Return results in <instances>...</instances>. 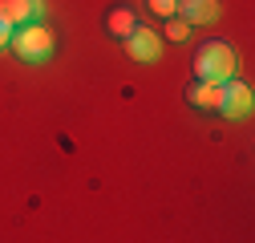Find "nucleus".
Masks as SVG:
<instances>
[{
  "label": "nucleus",
  "mask_w": 255,
  "mask_h": 243,
  "mask_svg": "<svg viewBox=\"0 0 255 243\" xmlns=\"http://www.w3.org/2000/svg\"><path fill=\"white\" fill-rule=\"evenodd\" d=\"M195 73L199 81H231L239 73V53L227 41H203L195 53Z\"/></svg>",
  "instance_id": "nucleus-1"
},
{
  "label": "nucleus",
  "mask_w": 255,
  "mask_h": 243,
  "mask_svg": "<svg viewBox=\"0 0 255 243\" xmlns=\"http://www.w3.org/2000/svg\"><path fill=\"white\" fill-rule=\"evenodd\" d=\"M8 45H12V53H16L20 61H45V57L53 53V33L41 28L37 20H33V24H16V33L8 37Z\"/></svg>",
  "instance_id": "nucleus-2"
},
{
  "label": "nucleus",
  "mask_w": 255,
  "mask_h": 243,
  "mask_svg": "<svg viewBox=\"0 0 255 243\" xmlns=\"http://www.w3.org/2000/svg\"><path fill=\"white\" fill-rule=\"evenodd\" d=\"M223 118H247L251 114V85L247 81H223V89H219V106H215Z\"/></svg>",
  "instance_id": "nucleus-3"
},
{
  "label": "nucleus",
  "mask_w": 255,
  "mask_h": 243,
  "mask_svg": "<svg viewBox=\"0 0 255 243\" xmlns=\"http://www.w3.org/2000/svg\"><path fill=\"white\" fill-rule=\"evenodd\" d=\"M122 41H126V53H130L134 61H158V53H162V37L150 33V28H142V24H134Z\"/></svg>",
  "instance_id": "nucleus-4"
},
{
  "label": "nucleus",
  "mask_w": 255,
  "mask_h": 243,
  "mask_svg": "<svg viewBox=\"0 0 255 243\" xmlns=\"http://www.w3.org/2000/svg\"><path fill=\"white\" fill-rule=\"evenodd\" d=\"M41 12H45V0H0V20L8 28L33 24V20H41Z\"/></svg>",
  "instance_id": "nucleus-5"
},
{
  "label": "nucleus",
  "mask_w": 255,
  "mask_h": 243,
  "mask_svg": "<svg viewBox=\"0 0 255 243\" xmlns=\"http://www.w3.org/2000/svg\"><path fill=\"white\" fill-rule=\"evenodd\" d=\"M178 16L186 24H211L219 16V0H178Z\"/></svg>",
  "instance_id": "nucleus-6"
},
{
  "label": "nucleus",
  "mask_w": 255,
  "mask_h": 243,
  "mask_svg": "<svg viewBox=\"0 0 255 243\" xmlns=\"http://www.w3.org/2000/svg\"><path fill=\"white\" fill-rule=\"evenodd\" d=\"M219 89H223V81H195L186 89V102L199 106V110H215L219 106Z\"/></svg>",
  "instance_id": "nucleus-7"
},
{
  "label": "nucleus",
  "mask_w": 255,
  "mask_h": 243,
  "mask_svg": "<svg viewBox=\"0 0 255 243\" xmlns=\"http://www.w3.org/2000/svg\"><path fill=\"white\" fill-rule=\"evenodd\" d=\"M134 24H138V20H134V8H114V12H110V20H106V28H110L114 37H126Z\"/></svg>",
  "instance_id": "nucleus-8"
},
{
  "label": "nucleus",
  "mask_w": 255,
  "mask_h": 243,
  "mask_svg": "<svg viewBox=\"0 0 255 243\" xmlns=\"http://www.w3.org/2000/svg\"><path fill=\"white\" fill-rule=\"evenodd\" d=\"M150 12L170 20V16H178V0H150Z\"/></svg>",
  "instance_id": "nucleus-9"
},
{
  "label": "nucleus",
  "mask_w": 255,
  "mask_h": 243,
  "mask_svg": "<svg viewBox=\"0 0 255 243\" xmlns=\"http://www.w3.org/2000/svg\"><path fill=\"white\" fill-rule=\"evenodd\" d=\"M186 33H190V24H186L182 16H170V24H166V37H170V41H186Z\"/></svg>",
  "instance_id": "nucleus-10"
},
{
  "label": "nucleus",
  "mask_w": 255,
  "mask_h": 243,
  "mask_svg": "<svg viewBox=\"0 0 255 243\" xmlns=\"http://www.w3.org/2000/svg\"><path fill=\"white\" fill-rule=\"evenodd\" d=\"M8 37H12V28H8L4 20H0V49H4V45H8Z\"/></svg>",
  "instance_id": "nucleus-11"
}]
</instances>
